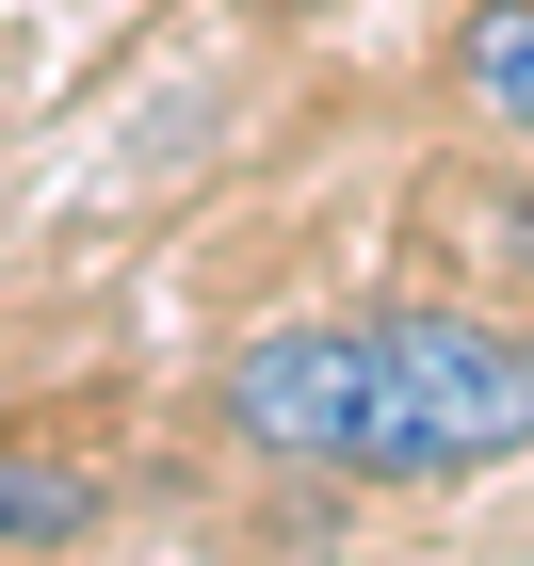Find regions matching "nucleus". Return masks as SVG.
<instances>
[{"instance_id":"nucleus-4","label":"nucleus","mask_w":534,"mask_h":566,"mask_svg":"<svg viewBox=\"0 0 534 566\" xmlns=\"http://www.w3.org/2000/svg\"><path fill=\"white\" fill-rule=\"evenodd\" d=\"M114 518V485L65 470V453H0V551H82Z\"/></svg>"},{"instance_id":"nucleus-5","label":"nucleus","mask_w":534,"mask_h":566,"mask_svg":"<svg viewBox=\"0 0 534 566\" xmlns=\"http://www.w3.org/2000/svg\"><path fill=\"white\" fill-rule=\"evenodd\" d=\"M421 211H438V227H470V275L534 292V195H519V178H438Z\"/></svg>"},{"instance_id":"nucleus-1","label":"nucleus","mask_w":534,"mask_h":566,"mask_svg":"<svg viewBox=\"0 0 534 566\" xmlns=\"http://www.w3.org/2000/svg\"><path fill=\"white\" fill-rule=\"evenodd\" d=\"M534 453V324L502 307H453V292H405L373 307V405H356V485H453V470H502Z\"/></svg>"},{"instance_id":"nucleus-2","label":"nucleus","mask_w":534,"mask_h":566,"mask_svg":"<svg viewBox=\"0 0 534 566\" xmlns=\"http://www.w3.org/2000/svg\"><path fill=\"white\" fill-rule=\"evenodd\" d=\"M227 437L275 453V470H341L356 453V405H373V324H260V340L211 373Z\"/></svg>"},{"instance_id":"nucleus-3","label":"nucleus","mask_w":534,"mask_h":566,"mask_svg":"<svg viewBox=\"0 0 534 566\" xmlns=\"http://www.w3.org/2000/svg\"><path fill=\"white\" fill-rule=\"evenodd\" d=\"M453 114H486V130L534 146V0H470L453 17Z\"/></svg>"}]
</instances>
